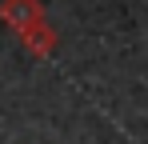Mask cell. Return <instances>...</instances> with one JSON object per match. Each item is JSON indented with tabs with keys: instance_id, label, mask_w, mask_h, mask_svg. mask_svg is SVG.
Here are the masks:
<instances>
[{
	"instance_id": "obj_1",
	"label": "cell",
	"mask_w": 148,
	"mask_h": 144,
	"mask_svg": "<svg viewBox=\"0 0 148 144\" xmlns=\"http://www.w3.org/2000/svg\"><path fill=\"white\" fill-rule=\"evenodd\" d=\"M0 20L8 24L16 36H24L32 32L36 24H44V8H40V0H0Z\"/></svg>"
}]
</instances>
